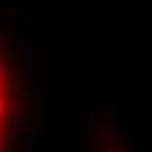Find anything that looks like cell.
Returning a JSON list of instances; mask_svg holds the SVG:
<instances>
[{
	"mask_svg": "<svg viewBox=\"0 0 152 152\" xmlns=\"http://www.w3.org/2000/svg\"><path fill=\"white\" fill-rule=\"evenodd\" d=\"M5 107H8V94H5V81H3V68H0V131L5 126Z\"/></svg>",
	"mask_w": 152,
	"mask_h": 152,
	"instance_id": "cell-1",
	"label": "cell"
}]
</instances>
